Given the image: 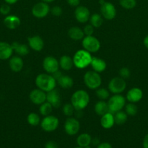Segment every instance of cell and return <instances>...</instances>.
<instances>
[{
  "label": "cell",
  "instance_id": "74e56055",
  "mask_svg": "<svg viewBox=\"0 0 148 148\" xmlns=\"http://www.w3.org/2000/svg\"><path fill=\"white\" fill-rule=\"evenodd\" d=\"M10 11H11V7H10V4H7V3L2 4L0 7V13L3 15H8L10 14Z\"/></svg>",
  "mask_w": 148,
  "mask_h": 148
},
{
  "label": "cell",
  "instance_id": "484cf974",
  "mask_svg": "<svg viewBox=\"0 0 148 148\" xmlns=\"http://www.w3.org/2000/svg\"><path fill=\"white\" fill-rule=\"evenodd\" d=\"M94 111H95L96 114L100 116H102L104 114L110 112L107 102L100 100L98 102L96 103L95 106H94Z\"/></svg>",
  "mask_w": 148,
  "mask_h": 148
},
{
  "label": "cell",
  "instance_id": "bcb514c9",
  "mask_svg": "<svg viewBox=\"0 0 148 148\" xmlns=\"http://www.w3.org/2000/svg\"><path fill=\"white\" fill-rule=\"evenodd\" d=\"M143 43H144V46L148 49V35L145 38H144Z\"/></svg>",
  "mask_w": 148,
  "mask_h": 148
},
{
  "label": "cell",
  "instance_id": "f1b7e54d",
  "mask_svg": "<svg viewBox=\"0 0 148 148\" xmlns=\"http://www.w3.org/2000/svg\"><path fill=\"white\" fill-rule=\"evenodd\" d=\"M90 24L93 26L94 27H100L103 24V17L101 15V14H98V13H94V14H91L89 17Z\"/></svg>",
  "mask_w": 148,
  "mask_h": 148
},
{
  "label": "cell",
  "instance_id": "7dc6e473",
  "mask_svg": "<svg viewBox=\"0 0 148 148\" xmlns=\"http://www.w3.org/2000/svg\"><path fill=\"white\" fill-rule=\"evenodd\" d=\"M17 1L18 0H4V1L8 4H14L16 2H17Z\"/></svg>",
  "mask_w": 148,
  "mask_h": 148
},
{
  "label": "cell",
  "instance_id": "52a82bcc",
  "mask_svg": "<svg viewBox=\"0 0 148 148\" xmlns=\"http://www.w3.org/2000/svg\"><path fill=\"white\" fill-rule=\"evenodd\" d=\"M59 121L57 117L52 115L44 116V118L41 121V127L46 132H52L55 131L59 127Z\"/></svg>",
  "mask_w": 148,
  "mask_h": 148
},
{
  "label": "cell",
  "instance_id": "4316f807",
  "mask_svg": "<svg viewBox=\"0 0 148 148\" xmlns=\"http://www.w3.org/2000/svg\"><path fill=\"white\" fill-rule=\"evenodd\" d=\"M91 135L88 133H82L80 134L76 139V143L78 146L81 147H86L87 146H90L91 143Z\"/></svg>",
  "mask_w": 148,
  "mask_h": 148
},
{
  "label": "cell",
  "instance_id": "ffe728a7",
  "mask_svg": "<svg viewBox=\"0 0 148 148\" xmlns=\"http://www.w3.org/2000/svg\"><path fill=\"white\" fill-rule=\"evenodd\" d=\"M24 62L23 59L19 56H12L9 61V66L10 69L14 72H19L23 69Z\"/></svg>",
  "mask_w": 148,
  "mask_h": 148
},
{
  "label": "cell",
  "instance_id": "f6af8a7d",
  "mask_svg": "<svg viewBox=\"0 0 148 148\" xmlns=\"http://www.w3.org/2000/svg\"><path fill=\"white\" fill-rule=\"evenodd\" d=\"M52 76H53V77L55 78V79H56V81H57L58 79H59V77H60L61 76H62V72H60V71L57 70V72H55V73L52 74Z\"/></svg>",
  "mask_w": 148,
  "mask_h": 148
},
{
  "label": "cell",
  "instance_id": "cb8c5ba5",
  "mask_svg": "<svg viewBox=\"0 0 148 148\" xmlns=\"http://www.w3.org/2000/svg\"><path fill=\"white\" fill-rule=\"evenodd\" d=\"M59 67L65 71H69L73 67L74 64L73 58L68 55H63L60 57L59 60Z\"/></svg>",
  "mask_w": 148,
  "mask_h": 148
},
{
  "label": "cell",
  "instance_id": "ee69618b",
  "mask_svg": "<svg viewBox=\"0 0 148 148\" xmlns=\"http://www.w3.org/2000/svg\"><path fill=\"white\" fill-rule=\"evenodd\" d=\"M142 146H143V148H148V134H146L145 137H144Z\"/></svg>",
  "mask_w": 148,
  "mask_h": 148
},
{
  "label": "cell",
  "instance_id": "44dd1931",
  "mask_svg": "<svg viewBox=\"0 0 148 148\" xmlns=\"http://www.w3.org/2000/svg\"><path fill=\"white\" fill-rule=\"evenodd\" d=\"M90 66H91L94 71L98 72V73H101L106 69L107 64H106L105 61L100 58L92 57Z\"/></svg>",
  "mask_w": 148,
  "mask_h": 148
},
{
  "label": "cell",
  "instance_id": "f546056e",
  "mask_svg": "<svg viewBox=\"0 0 148 148\" xmlns=\"http://www.w3.org/2000/svg\"><path fill=\"white\" fill-rule=\"evenodd\" d=\"M113 115H114L115 124H118V125L124 124L127 121L128 115L125 111H123L122 110L115 113V114H113Z\"/></svg>",
  "mask_w": 148,
  "mask_h": 148
},
{
  "label": "cell",
  "instance_id": "8d00e7d4",
  "mask_svg": "<svg viewBox=\"0 0 148 148\" xmlns=\"http://www.w3.org/2000/svg\"><path fill=\"white\" fill-rule=\"evenodd\" d=\"M119 75H120V77H122V78H123L124 79H126L130 77L131 72H130V70H129V68L122 67V68H120V70H119Z\"/></svg>",
  "mask_w": 148,
  "mask_h": 148
},
{
  "label": "cell",
  "instance_id": "ac0fdd59",
  "mask_svg": "<svg viewBox=\"0 0 148 148\" xmlns=\"http://www.w3.org/2000/svg\"><path fill=\"white\" fill-rule=\"evenodd\" d=\"M12 45L7 42L0 41V59L7 60L12 57L13 53Z\"/></svg>",
  "mask_w": 148,
  "mask_h": 148
},
{
  "label": "cell",
  "instance_id": "2e32d148",
  "mask_svg": "<svg viewBox=\"0 0 148 148\" xmlns=\"http://www.w3.org/2000/svg\"><path fill=\"white\" fill-rule=\"evenodd\" d=\"M29 47L36 52L42 51L44 47V41L43 38L39 36H30L28 38Z\"/></svg>",
  "mask_w": 148,
  "mask_h": 148
},
{
  "label": "cell",
  "instance_id": "7bdbcfd3",
  "mask_svg": "<svg viewBox=\"0 0 148 148\" xmlns=\"http://www.w3.org/2000/svg\"><path fill=\"white\" fill-rule=\"evenodd\" d=\"M97 148H113L111 145L108 143H100V144L97 145Z\"/></svg>",
  "mask_w": 148,
  "mask_h": 148
},
{
  "label": "cell",
  "instance_id": "5b68a950",
  "mask_svg": "<svg viewBox=\"0 0 148 148\" xmlns=\"http://www.w3.org/2000/svg\"><path fill=\"white\" fill-rule=\"evenodd\" d=\"M126 98L120 94H114V95L109 98L107 104L109 107V111L112 114L121 111L126 106Z\"/></svg>",
  "mask_w": 148,
  "mask_h": 148
},
{
  "label": "cell",
  "instance_id": "603a6c76",
  "mask_svg": "<svg viewBox=\"0 0 148 148\" xmlns=\"http://www.w3.org/2000/svg\"><path fill=\"white\" fill-rule=\"evenodd\" d=\"M100 124H101L102 127H103L105 130H109V129L112 128L115 124L113 114L108 112L102 116L101 119H100Z\"/></svg>",
  "mask_w": 148,
  "mask_h": 148
},
{
  "label": "cell",
  "instance_id": "d6986e66",
  "mask_svg": "<svg viewBox=\"0 0 148 148\" xmlns=\"http://www.w3.org/2000/svg\"><path fill=\"white\" fill-rule=\"evenodd\" d=\"M20 19L14 14L7 15L4 19V24L6 27L10 30H15L20 25Z\"/></svg>",
  "mask_w": 148,
  "mask_h": 148
},
{
  "label": "cell",
  "instance_id": "6da1fadb",
  "mask_svg": "<svg viewBox=\"0 0 148 148\" xmlns=\"http://www.w3.org/2000/svg\"><path fill=\"white\" fill-rule=\"evenodd\" d=\"M35 83L37 88L47 92L55 89L57 81L51 74L41 73L37 75Z\"/></svg>",
  "mask_w": 148,
  "mask_h": 148
},
{
  "label": "cell",
  "instance_id": "681fc988",
  "mask_svg": "<svg viewBox=\"0 0 148 148\" xmlns=\"http://www.w3.org/2000/svg\"><path fill=\"white\" fill-rule=\"evenodd\" d=\"M75 148H83V147H79V146H78V147H75Z\"/></svg>",
  "mask_w": 148,
  "mask_h": 148
},
{
  "label": "cell",
  "instance_id": "b9f144b4",
  "mask_svg": "<svg viewBox=\"0 0 148 148\" xmlns=\"http://www.w3.org/2000/svg\"><path fill=\"white\" fill-rule=\"evenodd\" d=\"M66 1L71 7H77L80 5L81 0H66Z\"/></svg>",
  "mask_w": 148,
  "mask_h": 148
},
{
  "label": "cell",
  "instance_id": "d6a6232c",
  "mask_svg": "<svg viewBox=\"0 0 148 148\" xmlns=\"http://www.w3.org/2000/svg\"><path fill=\"white\" fill-rule=\"evenodd\" d=\"M124 108L125 112L128 116H134L138 112V107L133 103H129L126 104Z\"/></svg>",
  "mask_w": 148,
  "mask_h": 148
},
{
  "label": "cell",
  "instance_id": "7a4b0ae2",
  "mask_svg": "<svg viewBox=\"0 0 148 148\" xmlns=\"http://www.w3.org/2000/svg\"><path fill=\"white\" fill-rule=\"evenodd\" d=\"M90 101V97L88 92L84 90H78L71 96V103L75 111H81L87 107Z\"/></svg>",
  "mask_w": 148,
  "mask_h": 148
},
{
  "label": "cell",
  "instance_id": "277c9868",
  "mask_svg": "<svg viewBox=\"0 0 148 148\" xmlns=\"http://www.w3.org/2000/svg\"><path fill=\"white\" fill-rule=\"evenodd\" d=\"M84 82L89 89L97 90L101 85L102 77L95 71H87L84 75Z\"/></svg>",
  "mask_w": 148,
  "mask_h": 148
},
{
  "label": "cell",
  "instance_id": "4dcf8cb0",
  "mask_svg": "<svg viewBox=\"0 0 148 148\" xmlns=\"http://www.w3.org/2000/svg\"><path fill=\"white\" fill-rule=\"evenodd\" d=\"M52 110H53V107L47 101L41 104L40 107H39V113L43 116H46L50 115L51 113L52 112Z\"/></svg>",
  "mask_w": 148,
  "mask_h": 148
},
{
  "label": "cell",
  "instance_id": "7402d4cb",
  "mask_svg": "<svg viewBox=\"0 0 148 148\" xmlns=\"http://www.w3.org/2000/svg\"><path fill=\"white\" fill-rule=\"evenodd\" d=\"M13 51L15 52L19 56H25L29 53V47L26 43H20L18 42H13L12 43Z\"/></svg>",
  "mask_w": 148,
  "mask_h": 148
},
{
  "label": "cell",
  "instance_id": "e0dca14e",
  "mask_svg": "<svg viewBox=\"0 0 148 148\" xmlns=\"http://www.w3.org/2000/svg\"><path fill=\"white\" fill-rule=\"evenodd\" d=\"M143 98V92L139 88H133L129 90L126 93V99L129 103H136L140 101Z\"/></svg>",
  "mask_w": 148,
  "mask_h": 148
},
{
  "label": "cell",
  "instance_id": "d4e9b609",
  "mask_svg": "<svg viewBox=\"0 0 148 148\" xmlns=\"http://www.w3.org/2000/svg\"><path fill=\"white\" fill-rule=\"evenodd\" d=\"M68 35L70 37V38H71L73 40H82L84 38V36H85L82 29L77 27V26L71 27V28L68 30Z\"/></svg>",
  "mask_w": 148,
  "mask_h": 148
},
{
  "label": "cell",
  "instance_id": "f35d334b",
  "mask_svg": "<svg viewBox=\"0 0 148 148\" xmlns=\"http://www.w3.org/2000/svg\"><path fill=\"white\" fill-rule=\"evenodd\" d=\"M50 12L52 15L55 17H59L62 14V9L59 6H54L50 9Z\"/></svg>",
  "mask_w": 148,
  "mask_h": 148
},
{
  "label": "cell",
  "instance_id": "3957f363",
  "mask_svg": "<svg viewBox=\"0 0 148 148\" xmlns=\"http://www.w3.org/2000/svg\"><path fill=\"white\" fill-rule=\"evenodd\" d=\"M91 59V53L84 49L77 51L73 57L74 66L78 69H84L89 66Z\"/></svg>",
  "mask_w": 148,
  "mask_h": 148
},
{
  "label": "cell",
  "instance_id": "e575fe53",
  "mask_svg": "<svg viewBox=\"0 0 148 148\" xmlns=\"http://www.w3.org/2000/svg\"><path fill=\"white\" fill-rule=\"evenodd\" d=\"M119 4L126 10H131L136 5V0H119Z\"/></svg>",
  "mask_w": 148,
  "mask_h": 148
},
{
  "label": "cell",
  "instance_id": "30bf717a",
  "mask_svg": "<svg viewBox=\"0 0 148 148\" xmlns=\"http://www.w3.org/2000/svg\"><path fill=\"white\" fill-rule=\"evenodd\" d=\"M100 14L105 20H113L116 16V9L111 2L104 1L100 4Z\"/></svg>",
  "mask_w": 148,
  "mask_h": 148
},
{
  "label": "cell",
  "instance_id": "836d02e7",
  "mask_svg": "<svg viewBox=\"0 0 148 148\" xmlns=\"http://www.w3.org/2000/svg\"><path fill=\"white\" fill-rule=\"evenodd\" d=\"M96 95L101 101H105L110 97V91L106 88H99L95 91Z\"/></svg>",
  "mask_w": 148,
  "mask_h": 148
},
{
  "label": "cell",
  "instance_id": "60d3db41",
  "mask_svg": "<svg viewBox=\"0 0 148 148\" xmlns=\"http://www.w3.org/2000/svg\"><path fill=\"white\" fill-rule=\"evenodd\" d=\"M45 148H59V145L57 143L53 140H49L45 144Z\"/></svg>",
  "mask_w": 148,
  "mask_h": 148
},
{
  "label": "cell",
  "instance_id": "ab89813d",
  "mask_svg": "<svg viewBox=\"0 0 148 148\" xmlns=\"http://www.w3.org/2000/svg\"><path fill=\"white\" fill-rule=\"evenodd\" d=\"M94 27H93L91 24L86 25L84 27V29H83V31H84L85 36H92L93 33H94Z\"/></svg>",
  "mask_w": 148,
  "mask_h": 148
},
{
  "label": "cell",
  "instance_id": "7c38bea8",
  "mask_svg": "<svg viewBox=\"0 0 148 148\" xmlns=\"http://www.w3.org/2000/svg\"><path fill=\"white\" fill-rule=\"evenodd\" d=\"M42 66H43V69H44L46 73L52 75L57 70H59V61L54 56H48L44 59Z\"/></svg>",
  "mask_w": 148,
  "mask_h": 148
},
{
  "label": "cell",
  "instance_id": "9a60e30c",
  "mask_svg": "<svg viewBox=\"0 0 148 148\" xmlns=\"http://www.w3.org/2000/svg\"><path fill=\"white\" fill-rule=\"evenodd\" d=\"M46 101L49 102L53 108H59L62 105V99L59 91L54 89L46 92Z\"/></svg>",
  "mask_w": 148,
  "mask_h": 148
},
{
  "label": "cell",
  "instance_id": "4fadbf2b",
  "mask_svg": "<svg viewBox=\"0 0 148 148\" xmlns=\"http://www.w3.org/2000/svg\"><path fill=\"white\" fill-rule=\"evenodd\" d=\"M29 98L33 104L40 106L46 101V92L39 88H36L30 91Z\"/></svg>",
  "mask_w": 148,
  "mask_h": 148
},
{
  "label": "cell",
  "instance_id": "d590c367",
  "mask_svg": "<svg viewBox=\"0 0 148 148\" xmlns=\"http://www.w3.org/2000/svg\"><path fill=\"white\" fill-rule=\"evenodd\" d=\"M75 109L72 105V103H65V105L62 106V112L65 114L66 116L71 117L74 114Z\"/></svg>",
  "mask_w": 148,
  "mask_h": 148
},
{
  "label": "cell",
  "instance_id": "ba28073f",
  "mask_svg": "<svg viewBox=\"0 0 148 148\" xmlns=\"http://www.w3.org/2000/svg\"><path fill=\"white\" fill-rule=\"evenodd\" d=\"M126 82L120 77H115L110 79L108 83V90L113 94H120L126 90Z\"/></svg>",
  "mask_w": 148,
  "mask_h": 148
},
{
  "label": "cell",
  "instance_id": "c3c4849f",
  "mask_svg": "<svg viewBox=\"0 0 148 148\" xmlns=\"http://www.w3.org/2000/svg\"><path fill=\"white\" fill-rule=\"evenodd\" d=\"M41 1H44V2H46V3H47V4H49V3L53 2L55 0H41Z\"/></svg>",
  "mask_w": 148,
  "mask_h": 148
},
{
  "label": "cell",
  "instance_id": "1f68e13d",
  "mask_svg": "<svg viewBox=\"0 0 148 148\" xmlns=\"http://www.w3.org/2000/svg\"><path fill=\"white\" fill-rule=\"evenodd\" d=\"M41 118L39 114L36 113H30L27 116V121L30 126L33 127H36L41 123Z\"/></svg>",
  "mask_w": 148,
  "mask_h": 148
},
{
  "label": "cell",
  "instance_id": "8fae6325",
  "mask_svg": "<svg viewBox=\"0 0 148 148\" xmlns=\"http://www.w3.org/2000/svg\"><path fill=\"white\" fill-rule=\"evenodd\" d=\"M80 128H81V125L78 120L72 116L68 117L64 124L65 133L70 136H73L78 134Z\"/></svg>",
  "mask_w": 148,
  "mask_h": 148
},
{
  "label": "cell",
  "instance_id": "9c48e42d",
  "mask_svg": "<svg viewBox=\"0 0 148 148\" xmlns=\"http://www.w3.org/2000/svg\"><path fill=\"white\" fill-rule=\"evenodd\" d=\"M49 12H50V7L49 4L42 1L36 3L31 9V13L33 17L39 19L46 17Z\"/></svg>",
  "mask_w": 148,
  "mask_h": 148
},
{
  "label": "cell",
  "instance_id": "8992f818",
  "mask_svg": "<svg viewBox=\"0 0 148 148\" xmlns=\"http://www.w3.org/2000/svg\"><path fill=\"white\" fill-rule=\"evenodd\" d=\"M82 46L84 50L91 53L97 52L101 47L100 40L93 36H84L82 39Z\"/></svg>",
  "mask_w": 148,
  "mask_h": 148
},
{
  "label": "cell",
  "instance_id": "83f0119b",
  "mask_svg": "<svg viewBox=\"0 0 148 148\" xmlns=\"http://www.w3.org/2000/svg\"><path fill=\"white\" fill-rule=\"evenodd\" d=\"M57 82L58 85L64 89H69L73 87L74 84L73 79L71 77L68 75H62L59 79L57 80Z\"/></svg>",
  "mask_w": 148,
  "mask_h": 148
},
{
  "label": "cell",
  "instance_id": "5bb4252c",
  "mask_svg": "<svg viewBox=\"0 0 148 148\" xmlns=\"http://www.w3.org/2000/svg\"><path fill=\"white\" fill-rule=\"evenodd\" d=\"M75 17L77 21L80 23H85L89 21V17L91 16L89 10L85 6L79 5L77 7H75Z\"/></svg>",
  "mask_w": 148,
  "mask_h": 148
}]
</instances>
